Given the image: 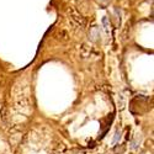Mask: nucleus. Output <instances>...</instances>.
<instances>
[{"label": "nucleus", "instance_id": "obj_1", "mask_svg": "<svg viewBox=\"0 0 154 154\" xmlns=\"http://www.w3.org/2000/svg\"><path fill=\"white\" fill-rule=\"evenodd\" d=\"M141 139H142L141 134H137V136H136V139L131 142V148H132V149H137V148H138V145H139V143H141Z\"/></svg>", "mask_w": 154, "mask_h": 154}, {"label": "nucleus", "instance_id": "obj_2", "mask_svg": "<svg viewBox=\"0 0 154 154\" xmlns=\"http://www.w3.org/2000/svg\"><path fill=\"white\" fill-rule=\"evenodd\" d=\"M102 23H104V26H105V30H106L107 32H109V23H107V19L106 18H104V20H102Z\"/></svg>", "mask_w": 154, "mask_h": 154}, {"label": "nucleus", "instance_id": "obj_3", "mask_svg": "<svg viewBox=\"0 0 154 154\" xmlns=\"http://www.w3.org/2000/svg\"><path fill=\"white\" fill-rule=\"evenodd\" d=\"M120 137H121V132H120V131H116V133H115V139H113V143H116V142L118 141Z\"/></svg>", "mask_w": 154, "mask_h": 154}, {"label": "nucleus", "instance_id": "obj_4", "mask_svg": "<svg viewBox=\"0 0 154 154\" xmlns=\"http://www.w3.org/2000/svg\"><path fill=\"white\" fill-rule=\"evenodd\" d=\"M93 32H94V36H98V32H96V28H93ZM93 41H95V37L91 38Z\"/></svg>", "mask_w": 154, "mask_h": 154}]
</instances>
